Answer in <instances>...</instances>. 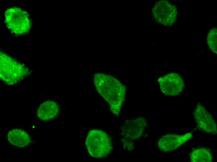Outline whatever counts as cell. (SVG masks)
Returning <instances> with one entry per match:
<instances>
[{
    "label": "cell",
    "instance_id": "6da1fadb",
    "mask_svg": "<svg viewBox=\"0 0 217 162\" xmlns=\"http://www.w3.org/2000/svg\"><path fill=\"white\" fill-rule=\"evenodd\" d=\"M94 82L98 92L109 103L111 111L118 116L125 97L124 85L112 76L100 73L94 75Z\"/></svg>",
    "mask_w": 217,
    "mask_h": 162
},
{
    "label": "cell",
    "instance_id": "7a4b0ae2",
    "mask_svg": "<svg viewBox=\"0 0 217 162\" xmlns=\"http://www.w3.org/2000/svg\"><path fill=\"white\" fill-rule=\"evenodd\" d=\"M0 77L5 83L13 85L29 74V69L6 53L0 52Z\"/></svg>",
    "mask_w": 217,
    "mask_h": 162
},
{
    "label": "cell",
    "instance_id": "3957f363",
    "mask_svg": "<svg viewBox=\"0 0 217 162\" xmlns=\"http://www.w3.org/2000/svg\"><path fill=\"white\" fill-rule=\"evenodd\" d=\"M85 144L90 155L95 158L107 156L112 148L109 136L104 131L99 130H92L89 132Z\"/></svg>",
    "mask_w": 217,
    "mask_h": 162
},
{
    "label": "cell",
    "instance_id": "277c9868",
    "mask_svg": "<svg viewBox=\"0 0 217 162\" xmlns=\"http://www.w3.org/2000/svg\"><path fill=\"white\" fill-rule=\"evenodd\" d=\"M4 17L7 27L13 34L21 35L30 31L31 22L27 12L18 7H11L5 11Z\"/></svg>",
    "mask_w": 217,
    "mask_h": 162
},
{
    "label": "cell",
    "instance_id": "5b68a950",
    "mask_svg": "<svg viewBox=\"0 0 217 162\" xmlns=\"http://www.w3.org/2000/svg\"><path fill=\"white\" fill-rule=\"evenodd\" d=\"M147 125L146 120L143 117L125 122L121 128V139L125 149L133 150V141L141 137Z\"/></svg>",
    "mask_w": 217,
    "mask_h": 162
},
{
    "label": "cell",
    "instance_id": "8992f818",
    "mask_svg": "<svg viewBox=\"0 0 217 162\" xmlns=\"http://www.w3.org/2000/svg\"><path fill=\"white\" fill-rule=\"evenodd\" d=\"M152 11L155 20L164 26L172 25L177 17L176 7L167 1L162 0L156 3Z\"/></svg>",
    "mask_w": 217,
    "mask_h": 162
},
{
    "label": "cell",
    "instance_id": "52a82bcc",
    "mask_svg": "<svg viewBox=\"0 0 217 162\" xmlns=\"http://www.w3.org/2000/svg\"><path fill=\"white\" fill-rule=\"evenodd\" d=\"M161 90L165 94L170 96L178 95L183 90L184 83L178 74L171 73L158 79Z\"/></svg>",
    "mask_w": 217,
    "mask_h": 162
},
{
    "label": "cell",
    "instance_id": "ba28073f",
    "mask_svg": "<svg viewBox=\"0 0 217 162\" xmlns=\"http://www.w3.org/2000/svg\"><path fill=\"white\" fill-rule=\"evenodd\" d=\"M194 117L197 127L206 132L216 134L217 125L211 115L201 104H198L194 111Z\"/></svg>",
    "mask_w": 217,
    "mask_h": 162
},
{
    "label": "cell",
    "instance_id": "9c48e42d",
    "mask_svg": "<svg viewBox=\"0 0 217 162\" xmlns=\"http://www.w3.org/2000/svg\"><path fill=\"white\" fill-rule=\"evenodd\" d=\"M193 137L191 133L183 135L168 134L162 136L158 140L157 145L160 150L169 152L179 148Z\"/></svg>",
    "mask_w": 217,
    "mask_h": 162
},
{
    "label": "cell",
    "instance_id": "30bf717a",
    "mask_svg": "<svg viewBox=\"0 0 217 162\" xmlns=\"http://www.w3.org/2000/svg\"><path fill=\"white\" fill-rule=\"evenodd\" d=\"M60 112V107L56 102L47 101L41 104L37 110V114L42 121H47L55 118Z\"/></svg>",
    "mask_w": 217,
    "mask_h": 162
},
{
    "label": "cell",
    "instance_id": "8fae6325",
    "mask_svg": "<svg viewBox=\"0 0 217 162\" xmlns=\"http://www.w3.org/2000/svg\"><path fill=\"white\" fill-rule=\"evenodd\" d=\"M7 138L11 144L18 147L27 146L31 142L29 135L24 130L19 129L10 130L7 134Z\"/></svg>",
    "mask_w": 217,
    "mask_h": 162
},
{
    "label": "cell",
    "instance_id": "7c38bea8",
    "mask_svg": "<svg viewBox=\"0 0 217 162\" xmlns=\"http://www.w3.org/2000/svg\"><path fill=\"white\" fill-rule=\"evenodd\" d=\"M190 158L192 162H211L212 160V155L209 149L199 148L191 151Z\"/></svg>",
    "mask_w": 217,
    "mask_h": 162
},
{
    "label": "cell",
    "instance_id": "4fadbf2b",
    "mask_svg": "<svg viewBox=\"0 0 217 162\" xmlns=\"http://www.w3.org/2000/svg\"><path fill=\"white\" fill-rule=\"evenodd\" d=\"M217 28L215 27L212 28L208 34L207 43L212 51L215 54L217 53Z\"/></svg>",
    "mask_w": 217,
    "mask_h": 162
}]
</instances>
